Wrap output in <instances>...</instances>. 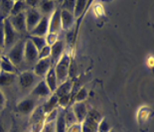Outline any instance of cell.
<instances>
[{"mask_svg": "<svg viewBox=\"0 0 154 132\" xmlns=\"http://www.w3.org/2000/svg\"><path fill=\"white\" fill-rule=\"evenodd\" d=\"M72 65L70 55L65 53L62 56L61 59L57 62V64L54 66V70L56 77H57L58 85L67 81L70 78V68Z\"/></svg>", "mask_w": 154, "mask_h": 132, "instance_id": "obj_1", "label": "cell"}, {"mask_svg": "<svg viewBox=\"0 0 154 132\" xmlns=\"http://www.w3.org/2000/svg\"><path fill=\"white\" fill-rule=\"evenodd\" d=\"M41 81V78L36 77L33 71H24L17 75L18 87L22 91H27L30 94L31 91L35 87V85Z\"/></svg>", "mask_w": 154, "mask_h": 132, "instance_id": "obj_2", "label": "cell"}, {"mask_svg": "<svg viewBox=\"0 0 154 132\" xmlns=\"http://www.w3.org/2000/svg\"><path fill=\"white\" fill-rule=\"evenodd\" d=\"M3 29H4V50L7 52L16 43L21 40V35L14 30L8 18L3 20Z\"/></svg>", "mask_w": 154, "mask_h": 132, "instance_id": "obj_3", "label": "cell"}, {"mask_svg": "<svg viewBox=\"0 0 154 132\" xmlns=\"http://www.w3.org/2000/svg\"><path fill=\"white\" fill-rule=\"evenodd\" d=\"M24 43L25 40H20L18 43L6 52V57L9 59L15 68L17 69L24 63Z\"/></svg>", "mask_w": 154, "mask_h": 132, "instance_id": "obj_4", "label": "cell"}, {"mask_svg": "<svg viewBox=\"0 0 154 132\" xmlns=\"http://www.w3.org/2000/svg\"><path fill=\"white\" fill-rule=\"evenodd\" d=\"M42 14L38 8H29L25 10V20H26V29L27 33L31 32L38 25V23L41 21Z\"/></svg>", "mask_w": 154, "mask_h": 132, "instance_id": "obj_5", "label": "cell"}, {"mask_svg": "<svg viewBox=\"0 0 154 132\" xmlns=\"http://www.w3.org/2000/svg\"><path fill=\"white\" fill-rule=\"evenodd\" d=\"M38 50L27 38L24 43V63L28 66H33L38 62Z\"/></svg>", "mask_w": 154, "mask_h": 132, "instance_id": "obj_6", "label": "cell"}, {"mask_svg": "<svg viewBox=\"0 0 154 132\" xmlns=\"http://www.w3.org/2000/svg\"><path fill=\"white\" fill-rule=\"evenodd\" d=\"M38 100L34 97L29 95L28 97L24 98L17 103V110L22 115H29L33 112L37 107Z\"/></svg>", "mask_w": 154, "mask_h": 132, "instance_id": "obj_7", "label": "cell"}, {"mask_svg": "<svg viewBox=\"0 0 154 132\" xmlns=\"http://www.w3.org/2000/svg\"><path fill=\"white\" fill-rule=\"evenodd\" d=\"M66 40L64 39H59V40L53 44L51 47V54H50V59L52 66H54L57 64V62L60 60L61 57L66 53Z\"/></svg>", "mask_w": 154, "mask_h": 132, "instance_id": "obj_8", "label": "cell"}, {"mask_svg": "<svg viewBox=\"0 0 154 132\" xmlns=\"http://www.w3.org/2000/svg\"><path fill=\"white\" fill-rule=\"evenodd\" d=\"M53 67L51 63V59L50 58H46V59H41V60H38V62L36 63L33 67V72L35 74L36 77H38L39 78L43 80L45 78V75H47V72L49 70Z\"/></svg>", "mask_w": 154, "mask_h": 132, "instance_id": "obj_9", "label": "cell"}, {"mask_svg": "<svg viewBox=\"0 0 154 132\" xmlns=\"http://www.w3.org/2000/svg\"><path fill=\"white\" fill-rule=\"evenodd\" d=\"M9 22L14 30L19 33V34H24V33H27V29H26V20H25V11L20 13V14H17L15 16H10L8 17Z\"/></svg>", "mask_w": 154, "mask_h": 132, "instance_id": "obj_10", "label": "cell"}, {"mask_svg": "<svg viewBox=\"0 0 154 132\" xmlns=\"http://www.w3.org/2000/svg\"><path fill=\"white\" fill-rule=\"evenodd\" d=\"M61 30V9L56 8L54 12L49 16V33L59 34Z\"/></svg>", "mask_w": 154, "mask_h": 132, "instance_id": "obj_11", "label": "cell"}, {"mask_svg": "<svg viewBox=\"0 0 154 132\" xmlns=\"http://www.w3.org/2000/svg\"><path fill=\"white\" fill-rule=\"evenodd\" d=\"M31 97H36L37 100L40 98H47L52 95V92L50 91V88L48 87V85L46 84V82L44 80H41L35 85V87L30 92Z\"/></svg>", "mask_w": 154, "mask_h": 132, "instance_id": "obj_12", "label": "cell"}, {"mask_svg": "<svg viewBox=\"0 0 154 132\" xmlns=\"http://www.w3.org/2000/svg\"><path fill=\"white\" fill-rule=\"evenodd\" d=\"M76 24V18L72 12L61 9V29L63 31H71L73 30Z\"/></svg>", "mask_w": 154, "mask_h": 132, "instance_id": "obj_13", "label": "cell"}, {"mask_svg": "<svg viewBox=\"0 0 154 132\" xmlns=\"http://www.w3.org/2000/svg\"><path fill=\"white\" fill-rule=\"evenodd\" d=\"M71 109L76 117L78 123H82L85 119H86L88 115V107L86 102H74L73 105L71 106Z\"/></svg>", "mask_w": 154, "mask_h": 132, "instance_id": "obj_14", "label": "cell"}, {"mask_svg": "<svg viewBox=\"0 0 154 132\" xmlns=\"http://www.w3.org/2000/svg\"><path fill=\"white\" fill-rule=\"evenodd\" d=\"M49 33V16H43L38 25L29 32V36H36V37H46Z\"/></svg>", "mask_w": 154, "mask_h": 132, "instance_id": "obj_15", "label": "cell"}, {"mask_svg": "<svg viewBox=\"0 0 154 132\" xmlns=\"http://www.w3.org/2000/svg\"><path fill=\"white\" fill-rule=\"evenodd\" d=\"M74 90V81L73 78H69L67 81L63 82V84H59L57 90L54 92V94L57 95L58 97H62L64 95H68L71 94L73 92Z\"/></svg>", "mask_w": 154, "mask_h": 132, "instance_id": "obj_16", "label": "cell"}, {"mask_svg": "<svg viewBox=\"0 0 154 132\" xmlns=\"http://www.w3.org/2000/svg\"><path fill=\"white\" fill-rule=\"evenodd\" d=\"M58 101H59V97L55 94H52L51 97H49L47 98V100H46L43 103V106H42L43 113L45 115H48L49 113H51L52 111L57 109Z\"/></svg>", "mask_w": 154, "mask_h": 132, "instance_id": "obj_17", "label": "cell"}, {"mask_svg": "<svg viewBox=\"0 0 154 132\" xmlns=\"http://www.w3.org/2000/svg\"><path fill=\"white\" fill-rule=\"evenodd\" d=\"M45 81L46 84L48 85V87L50 88V91L52 94H54L58 87V81H57V77H56L54 67H52L49 72H47V75H45V78H43Z\"/></svg>", "mask_w": 154, "mask_h": 132, "instance_id": "obj_18", "label": "cell"}, {"mask_svg": "<svg viewBox=\"0 0 154 132\" xmlns=\"http://www.w3.org/2000/svg\"><path fill=\"white\" fill-rule=\"evenodd\" d=\"M0 71L7 72V74H17V69L9 61V59L6 56H0Z\"/></svg>", "mask_w": 154, "mask_h": 132, "instance_id": "obj_19", "label": "cell"}, {"mask_svg": "<svg viewBox=\"0 0 154 132\" xmlns=\"http://www.w3.org/2000/svg\"><path fill=\"white\" fill-rule=\"evenodd\" d=\"M97 124L99 122L97 120L87 115L86 119L81 123V130L82 132H97Z\"/></svg>", "mask_w": 154, "mask_h": 132, "instance_id": "obj_20", "label": "cell"}, {"mask_svg": "<svg viewBox=\"0 0 154 132\" xmlns=\"http://www.w3.org/2000/svg\"><path fill=\"white\" fill-rule=\"evenodd\" d=\"M56 9L55 2L51 1V0H47V1H40L38 6V10L40 11L42 16H50L52 13L54 12Z\"/></svg>", "mask_w": 154, "mask_h": 132, "instance_id": "obj_21", "label": "cell"}, {"mask_svg": "<svg viewBox=\"0 0 154 132\" xmlns=\"http://www.w3.org/2000/svg\"><path fill=\"white\" fill-rule=\"evenodd\" d=\"M16 80H17V75L0 72V87H9V85H11Z\"/></svg>", "mask_w": 154, "mask_h": 132, "instance_id": "obj_22", "label": "cell"}, {"mask_svg": "<svg viewBox=\"0 0 154 132\" xmlns=\"http://www.w3.org/2000/svg\"><path fill=\"white\" fill-rule=\"evenodd\" d=\"M13 3H14V1H11V0H7V1L3 0V1H0V17L5 19L10 16Z\"/></svg>", "mask_w": 154, "mask_h": 132, "instance_id": "obj_23", "label": "cell"}, {"mask_svg": "<svg viewBox=\"0 0 154 132\" xmlns=\"http://www.w3.org/2000/svg\"><path fill=\"white\" fill-rule=\"evenodd\" d=\"M90 1H86V0H78L75 2V7H74V12L73 14L75 18L78 19L80 18L82 15L84 14V12L86 11L87 6L88 5Z\"/></svg>", "mask_w": 154, "mask_h": 132, "instance_id": "obj_24", "label": "cell"}, {"mask_svg": "<svg viewBox=\"0 0 154 132\" xmlns=\"http://www.w3.org/2000/svg\"><path fill=\"white\" fill-rule=\"evenodd\" d=\"M26 10V3L25 1H20V0H17V1H14L10 12V16H15L17 14H20V13L24 12ZM9 16V17H10Z\"/></svg>", "mask_w": 154, "mask_h": 132, "instance_id": "obj_25", "label": "cell"}, {"mask_svg": "<svg viewBox=\"0 0 154 132\" xmlns=\"http://www.w3.org/2000/svg\"><path fill=\"white\" fill-rule=\"evenodd\" d=\"M28 39L30 40L33 45L35 46V48L37 49L38 52L42 50L46 45H47V42H46V37H36V36H28Z\"/></svg>", "mask_w": 154, "mask_h": 132, "instance_id": "obj_26", "label": "cell"}, {"mask_svg": "<svg viewBox=\"0 0 154 132\" xmlns=\"http://www.w3.org/2000/svg\"><path fill=\"white\" fill-rule=\"evenodd\" d=\"M65 122H66L67 128L72 126V125L78 123L76 117H75L73 111H72V109H71V107L68 108L67 110H65Z\"/></svg>", "mask_w": 154, "mask_h": 132, "instance_id": "obj_27", "label": "cell"}, {"mask_svg": "<svg viewBox=\"0 0 154 132\" xmlns=\"http://www.w3.org/2000/svg\"><path fill=\"white\" fill-rule=\"evenodd\" d=\"M112 128H111L109 120H107L106 117H103L101 118V120L99 122V124H97V132H109Z\"/></svg>", "mask_w": 154, "mask_h": 132, "instance_id": "obj_28", "label": "cell"}, {"mask_svg": "<svg viewBox=\"0 0 154 132\" xmlns=\"http://www.w3.org/2000/svg\"><path fill=\"white\" fill-rule=\"evenodd\" d=\"M87 97H88V90L86 88V87H83L82 88H80V91L75 95L74 102H84L87 100Z\"/></svg>", "mask_w": 154, "mask_h": 132, "instance_id": "obj_29", "label": "cell"}, {"mask_svg": "<svg viewBox=\"0 0 154 132\" xmlns=\"http://www.w3.org/2000/svg\"><path fill=\"white\" fill-rule=\"evenodd\" d=\"M71 94L68 95H64L62 97H59V101H58V106H60L62 109H65L66 107H68L70 105V100H71Z\"/></svg>", "mask_w": 154, "mask_h": 132, "instance_id": "obj_30", "label": "cell"}, {"mask_svg": "<svg viewBox=\"0 0 154 132\" xmlns=\"http://www.w3.org/2000/svg\"><path fill=\"white\" fill-rule=\"evenodd\" d=\"M50 54H51V47L49 45H46L42 50L38 52V59L41 60V59L50 58Z\"/></svg>", "mask_w": 154, "mask_h": 132, "instance_id": "obj_31", "label": "cell"}, {"mask_svg": "<svg viewBox=\"0 0 154 132\" xmlns=\"http://www.w3.org/2000/svg\"><path fill=\"white\" fill-rule=\"evenodd\" d=\"M75 2H76V1H73V0H72V1H69V0H67V1H63L60 9L73 13L74 12V7H75Z\"/></svg>", "mask_w": 154, "mask_h": 132, "instance_id": "obj_32", "label": "cell"}, {"mask_svg": "<svg viewBox=\"0 0 154 132\" xmlns=\"http://www.w3.org/2000/svg\"><path fill=\"white\" fill-rule=\"evenodd\" d=\"M59 40V35L58 34H49L46 36V42H47V45L52 46L55 44L56 42Z\"/></svg>", "mask_w": 154, "mask_h": 132, "instance_id": "obj_33", "label": "cell"}, {"mask_svg": "<svg viewBox=\"0 0 154 132\" xmlns=\"http://www.w3.org/2000/svg\"><path fill=\"white\" fill-rule=\"evenodd\" d=\"M3 20L4 19L0 17V48L4 50V29H3Z\"/></svg>", "mask_w": 154, "mask_h": 132, "instance_id": "obj_34", "label": "cell"}, {"mask_svg": "<svg viewBox=\"0 0 154 132\" xmlns=\"http://www.w3.org/2000/svg\"><path fill=\"white\" fill-rule=\"evenodd\" d=\"M56 122V121H55ZM55 122H46L41 132H55Z\"/></svg>", "mask_w": 154, "mask_h": 132, "instance_id": "obj_35", "label": "cell"}, {"mask_svg": "<svg viewBox=\"0 0 154 132\" xmlns=\"http://www.w3.org/2000/svg\"><path fill=\"white\" fill-rule=\"evenodd\" d=\"M25 3L26 6H29L30 8H38L40 1L39 0H27V1H25Z\"/></svg>", "mask_w": 154, "mask_h": 132, "instance_id": "obj_36", "label": "cell"}, {"mask_svg": "<svg viewBox=\"0 0 154 132\" xmlns=\"http://www.w3.org/2000/svg\"><path fill=\"white\" fill-rule=\"evenodd\" d=\"M67 132H82L81 130V124L80 123H76L72 126L67 128Z\"/></svg>", "mask_w": 154, "mask_h": 132, "instance_id": "obj_37", "label": "cell"}, {"mask_svg": "<svg viewBox=\"0 0 154 132\" xmlns=\"http://www.w3.org/2000/svg\"><path fill=\"white\" fill-rule=\"evenodd\" d=\"M5 104H6V97L4 94L2 92V91L0 90V111L5 107Z\"/></svg>", "mask_w": 154, "mask_h": 132, "instance_id": "obj_38", "label": "cell"}, {"mask_svg": "<svg viewBox=\"0 0 154 132\" xmlns=\"http://www.w3.org/2000/svg\"><path fill=\"white\" fill-rule=\"evenodd\" d=\"M0 132H6L5 124H4V122H3L2 118H0Z\"/></svg>", "mask_w": 154, "mask_h": 132, "instance_id": "obj_39", "label": "cell"}, {"mask_svg": "<svg viewBox=\"0 0 154 132\" xmlns=\"http://www.w3.org/2000/svg\"><path fill=\"white\" fill-rule=\"evenodd\" d=\"M10 132H21V130L19 129L18 127H13L12 129H11V131Z\"/></svg>", "mask_w": 154, "mask_h": 132, "instance_id": "obj_40", "label": "cell"}, {"mask_svg": "<svg viewBox=\"0 0 154 132\" xmlns=\"http://www.w3.org/2000/svg\"><path fill=\"white\" fill-rule=\"evenodd\" d=\"M109 132H116V131H114V130H113V129H111V130H110V131H109Z\"/></svg>", "mask_w": 154, "mask_h": 132, "instance_id": "obj_41", "label": "cell"}]
</instances>
